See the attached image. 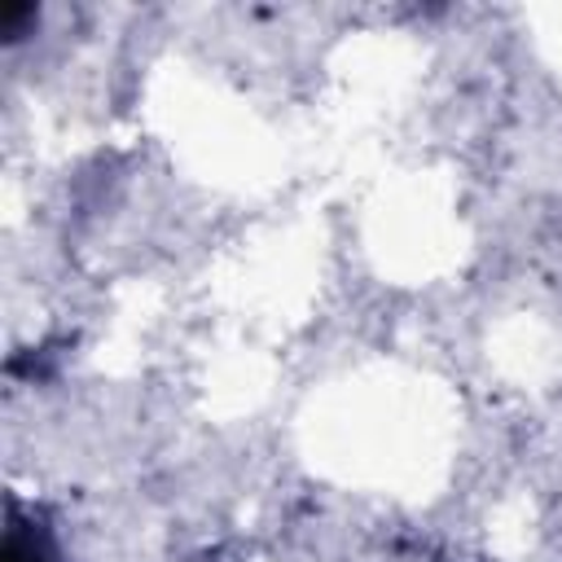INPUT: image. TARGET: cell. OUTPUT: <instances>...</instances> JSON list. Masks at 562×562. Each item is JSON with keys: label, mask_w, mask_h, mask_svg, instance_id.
Masks as SVG:
<instances>
[{"label": "cell", "mask_w": 562, "mask_h": 562, "mask_svg": "<svg viewBox=\"0 0 562 562\" xmlns=\"http://www.w3.org/2000/svg\"><path fill=\"white\" fill-rule=\"evenodd\" d=\"M0 562H61V549H57L53 531L35 514H26L18 501L9 505V527H4Z\"/></svg>", "instance_id": "6da1fadb"}, {"label": "cell", "mask_w": 562, "mask_h": 562, "mask_svg": "<svg viewBox=\"0 0 562 562\" xmlns=\"http://www.w3.org/2000/svg\"><path fill=\"white\" fill-rule=\"evenodd\" d=\"M26 22H35V4H22V0H9V4H0V35L13 44V40H22V26Z\"/></svg>", "instance_id": "7a4b0ae2"}]
</instances>
